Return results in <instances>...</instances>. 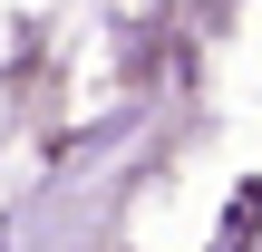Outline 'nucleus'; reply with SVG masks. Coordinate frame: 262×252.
Returning a JSON list of instances; mask_svg holds the SVG:
<instances>
[{"instance_id": "obj_1", "label": "nucleus", "mask_w": 262, "mask_h": 252, "mask_svg": "<svg viewBox=\"0 0 262 252\" xmlns=\"http://www.w3.org/2000/svg\"><path fill=\"white\" fill-rule=\"evenodd\" d=\"M253 233H262V185H243V194H233V223L214 233V252H243Z\"/></svg>"}]
</instances>
